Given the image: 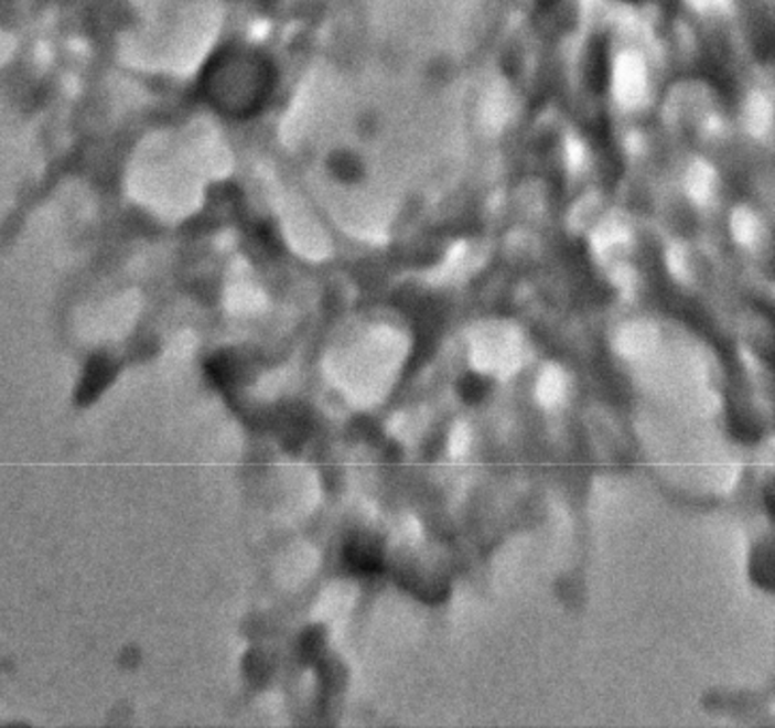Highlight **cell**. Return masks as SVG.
Segmentation results:
<instances>
[{"instance_id": "6da1fadb", "label": "cell", "mask_w": 775, "mask_h": 728, "mask_svg": "<svg viewBox=\"0 0 775 728\" xmlns=\"http://www.w3.org/2000/svg\"><path fill=\"white\" fill-rule=\"evenodd\" d=\"M273 71L263 56L248 50H232L212 61L205 71L203 90L207 100L225 116H250L268 97Z\"/></svg>"}]
</instances>
